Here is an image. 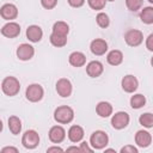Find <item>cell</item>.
<instances>
[{
  "label": "cell",
  "mask_w": 153,
  "mask_h": 153,
  "mask_svg": "<svg viewBox=\"0 0 153 153\" xmlns=\"http://www.w3.org/2000/svg\"><path fill=\"white\" fill-rule=\"evenodd\" d=\"M74 118V110L68 105L57 106L54 111V120L60 124L71 123Z\"/></svg>",
  "instance_id": "obj_1"
},
{
  "label": "cell",
  "mask_w": 153,
  "mask_h": 153,
  "mask_svg": "<svg viewBox=\"0 0 153 153\" xmlns=\"http://www.w3.org/2000/svg\"><path fill=\"white\" fill-rule=\"evenodd\" d=\"M2 92L8 97H14L20 91V82L16 76H6L1 82Z\"/></svg>",
  "instance_id": "obj_2"
},
{
  "label": "cell",
  "mask_w": 153,
  "mask_h": 153,
  "mask_svg": "<svg viewBox=\"0 0 153 153\" xmlns=\"http://www.w3.org/2000/svg\"><path fill=\"white\" fill-rule=\"evenodd\" d=\"M109 143V136L103 130H96L91 134L90 137V145L93 149H103Z\"/></svg>",
  "instance_id": "obj_3"
},
{
  "label": "cell",
  "mask_w": 153,
  "mask_h": 153,
  "mask_svg": "<svg viewBox=\"0 0 153 153\" xmlns=\"http://www.w3.org/2000/svg\"><path fill=\"white\" fill-rule=\"evenodd\" d=\"M44 96V90L39 84H31L25 90V97L31 103H37L42 100Z\"/></svg>",
  "instance_id": "obj_4"
},
{
  "label": "cell",
  "mask_w": 153,
  "mask_h": 153,
  "mask_svg": "<svg viewBox=\"0 0 153 153\" xmlns=\"http://www.w3.org/2000/svg\"><path fill=\"white\" fill-rule=\"evenodd\" d=\"M22 143L26 149H35L39 143V135L36 130L29 129L22 136Z\"/></svg>",
  "instance_id": "obj_5"
},
{
  "label": "cell",
  "mask_w": 153,
  "mask_h": 153,
  "mask_svg": "<svg viewBox=\"0 0 153 153\" xmlns=\"http://www.w3.org/2000/svg\"><path fill=\"white\" fill-rule=\"evenodd\" d=\"M124 41L129 47H139L143 42V33L137 29H129L124 33Z\"/></svg>",
  "instance_id": "obj_6"
},
{
  "label": "cell",
  "mask_w": 153,
  "mask_h": 153,
  "mask_svg": "<svg viewBox=\"0 0 153 153\" xmlns=\"http://www.w3.org/2000/svg\"><path fill=\"white\" fill-rule=\"evenodd\" d=\"M129 121H130V117L126 111H118L115 115H112L111 126L114 129L121 130V129H124L129 124Z\"/></svg>",
  "instance_id": "obj_7"
},
{
  "label": "cell",
  "mask_w": 153,
  "mask_h": 153,
  "mask_svg": "<svg viewBox=\"0 0 153 153\" xmlns=\"http://www.w3.org/2000/svg\"><path fill=\"white\" fill-rule=\"evenodd\" d=\"M73 91V86L69 79L67 78H61L56 81V92L60 97L62 98H67L72 94Z\"/></svg>",
  "instance_id": "obj_8"
},
{
  "label": "cell",
  "mask_w": 153,
  "mask_h": 153,
  "mask_svg": "<svg viewBox=\"0 0 153 153\" xmlns=\"http://www.w3.org/2000/svg\"><path fill=\"white\" fill-rule=\"evenodd\" d=\"M16 54L20 61H29L35 55V48L29 43H22L20 45H18Z\"/></svg>",
  "instance_id": "obj_9"
},
{
  "label": "cell",
  "mask_w": 153,
  "mask_h": 153,
  "mask_svg": "<svg viewBox=\"0 0 153 153\" xmlns=\"http://www.w3.org/2000/svg\"><path fill=\"white\" fill-rule=\"evenodd\" d=\"M121 85H122V88H123L124 92L134 93L139 87V80L136 79V76H134L131 74H128V75H124L122 78Z\"/></svg>",
  "instance_id": "obj_10"
},
{
  "label": "cell",
  "mask_w": 153,
  "mask_h": 153,
  "mask_svg": "<svg viewBox=\"0 0 153 153\" xmlns=\"http://www.w3.org/2000/svg\"><path fill=\"white\" fill-rule=\"evenodd\" d=\"M48 136L53 143H61L66 139V130L61 126H53L49 129Z\"/></svg>",
  "instance_id": "obj_11"
},
{
  "label": "cell",
  "mask_w": 153,
  "mask_h": 153,
  "mask_svg": "<svg viewBox=\"0 0 153 153\" xmlns=\"http://www.w3.org/2000/svg\"><path fill=\"white\" fill-rule=\"evenodd\" d=\"M20 33V26L18 23L14 22H8L1 27V35L5 36L6 38H16Z\"/></svg>",
  "instance_id": "obj_12"
},
{
  "label": "cell",
  "mask_w": 153,
  "mask_h": 153,
  "mask_svg": "<svg viewBox=\"0 0 153 153\" xmlns=\"http://www.w3.org/2000/svg\"><path fill=\"white\" fill-rule=\"evenodd\" d=\"M90 50L93 55L96 56H102L108 51V43L105 39L102 38H96L91 42L90 44Z\"/></svg>",
  "instance_id": "obj_13"
},
{
  "label": "cell",
  "mask_w": 153,
  "mask_h": 153,
  "mask_svg": "<svg viewBox=\"0 0 153 153\" xmlns=\"http://www.w3.org/2000/svg\"><path fill=\"white\" fill-rule=\"evenodd\" d=\"M0 16L5 20H13L18 17V8L13 4H5L0 8Z\"/></svg>",
  "instance_id": "obj_14"
},
{
  "label": "cell",
  "mask_w": 153,
  "mask_h": 153,
  "mask_svg": "<svg viewBox=\"0 0 153 153\" xmlns=\"http://www.w3.org/2000/svg\"><path fill=\"white\" fill-rule=\"evenodd\" d=\"M135 143L141 147V148H146L152 143V135L149 131L147 130H137L135 134Z\"/></svg>",
  "instance_id": "obj_15"
},
{
  "label": "cell",
  "mask_w": 153,
  "mask_h": 153,
  "mask_svg": "<svg viewBox=\"0 0 153 153\" xmlns=\"http://www.w3.org/2000/svg\"><path fill=\"white\" fill-rule=\"evenodd\" d=\"M43 37V30L38 25H30L26 29V38L32 43H38Z\"/></svg>",
  "instance_id": "obj_16"
},
{
  "label": "cell",
  "mask_w": 153,
  "mask_h": 153,
  "mask_svg": "<svg viewBox=\"0 0 153 153\" xmlns=\"http://www.w3.org/2000/svg\"><path fill=\"white\" fill-rule=\"evenodd\" d=\"M103 71H104L103 63L99 62V61H97V60L88 62L87 66H86V73L91 78H98V76H100L102 73H103Z\"/></svg>",
  "instance_id": "obj_17"
},
{
  "label": "cell",
  "mask_w": 153,
  "mask_h": 153,
  "mask_svg": "<svg viewBox=\"0 0 153 153\" xmlns=\"http://www.w3.org/2000/svg\"><path fill=\"white\" fill-rule=\"evenodd\" d=\"M67 135H68V139H69L71 142L76 143V142H80V141L82 140L85 133H84L82 127H80V126H78V124H74V126H72V127L68 129Z\"/></svg>",
  "instance_id": "obj_18"
},
{
  "label": "cell",
  "mask_w": 153,
  "mask_h": 153,
  "mask_svg": "<svg viewBox=\"0 0 153 153\" xmlns=\"http://www.w3.org/2000/svg\"><path fill=\"white\" fill-rule=\"evenodd\" d=\"M68 62L73 67H82L86 63V56L81 51H73L68 57Z\"/></svg>",
  "instance_id": "obj_19"
},
{
  "label": "cell",
  "mask_w": 153,
  "mask_h": 153,
  "mask_svg": "<svg viewBox=\"0 0 153 153\" xmlns=\"http://www.w3.org/2000/svg\"><path fill=\"white\" fill-rule=\"evenodd\" d=\"M96 112L99 117L106 118L112 115V105L109 102H99L96 106Z\"/></svg>",
  "instance_id": "obj_20"
},
{
  "label": "cell",
  "mask_w": 153,
  "mask_h": 153,
  "mask_svg": "<svg viewBox=\"0 0 153 153\" xmlns=\"http://www.w3.org/2000/svg\"><path fill=\"white\" fill-rule=\"evenodd\" d=\"M106 61L109 65L111 66H118L122 63L123 61V54L121 50H117V49H114L111 51H109V54L106 55Z\"/></svg>",
  "instance_id": "obj_21"
},
{
  "label": "cell",
  "mask_w": 153,
  "mask_h": 153,
  "mask_svg": "<svg viewBox=\"0 0 153 153\" xmlns=\"http://www.w3.org/2000/svg\"><path fill=\"white\" fill-rule=\"evenodd\" d=\"M8 129L13 135H18L22 131V121L17 116L8 117Z\"/></svg>",
  "instance_id": "obj_22"
},
{
  "label": "cell",
  "mask_w": 153,
  "mask_h": 153,
  "mask_svg": "<svg viewBox=\"0 0 153 153\" xmlns=\"http://www.w3.org/2000/svg\"><path fill=\"white\" fill-rule=\"evenodd\" d=\"M69 32V26L66 22H62V20H59V22H55L54 25H53V33H56V35H60V36H67Z\"/></svg>",
  "instance_id": "obj_23"
},
{
  "label": "cell",
  "mask_w": 153,
  "mask_h": 153,
  "mask_svg": "<svg viewBox=\"0 0 153 153\" xmlns=\"http://www.w3.org/2000/svg\"><path fill=\"white\" fill-rule=\"evenodd\" d=\"M140 19L142 23H145L147 25L153 24V7L152 6L143 7L140 12Z\"/></svg>",
  "instance_id": "obj_24"
},
{
  "label": "cell",
  "mask_w": 153,
  "mask_h": 153,
  "mask_svg": "<svg viewBox=\"0 0 153 153\" xmlns=\"http://www.w3.org/2000/svg\"><path fill=\"white\" fill-rule=\"evenodd\" d=\"M146 104V97L141 93H136L130 97V106L133 109H141Z\"/></svg>",
  "instance_id": "obj_25"
},
{
  "label": "cell",
  "mask_w": 153,
  "mask_h": 153,
  "mask_svg": "<svg viewBox=\"0 0 153 153\" xmlns=\"http://www.w3.org/2000/svg\"><path fill=\"white\" fill-rule=\"evenodd\" d=\"M49 39H50V43L56 48H62L67 44V36H60V35L51 32Z\"/></svg>",
  "instance_id": "obj_26"
},
{
  "label": "cell",
  "mask_w": 153,
  "mask_h": 153,
  "mask_svg": "<svg viewBox=\"0 0 153 153\" xmlns=\"http://www.w3.org/2000/svg\"><path fill=\"white\" fill-rule=\"evenodd\" d=\"M139 122L142 127L145 128H152L153 127V115L151 112H145L142 115H140L139 117Z\"/></svg>",
  "instance_id": "obj_27"
},
{
  "label": "cell",
  "mask_w": 153,
  "mask_h": 153,
  "mask_svg": "<svg viewBox=\"0 0 153 153\" xmlns=\"http://www.w3.org/2000/svg\"><path fill=\"white\" fill-rule=\"evenodd\" d=\"M96 22H97V25L102 29H105L110 25V19H109V16L104 12H99L96 17Z\"/></svg>",
  "instance_id": "obj_28"
},
{
  "label": "cell",
  "mask_w": 153,
  "mask_h": 153,
  "mask_svg": "<svg viewBox=\"0 0 153 153\" xmlns=\"http://www.w3.org/2000/svg\"><path fill=\"white\" fill-rule=\"evenodd\" d=\"M143 5V0H126V6L129 11L136 12L139 11Z\"/></svg>",
  "instance_id": "obj_29"
},
{
  "label": "cell",
  "mask_w": 153,
  "mask_h": 153,
  "mask_svg": "<svg viewBox=\"0 0 153 153\" xmlns=\"http://www.w3.org/2000/svg\"><path fill=\"white\" fill-rule=\"evenodd\" d=\"M87 4H88V6H90L92 10H94V11H100V10H103V8L105 7L106 1H105V0H87Z\"/></svg>",
  "instance_id": "obj_30"
},
{
  "label": "cell",
  "mask_w": 153,
  "mask_h": 153,
  "mask_svg": "<svg viewBox=\"0 0 153 153\" xmlns=\"http://www.w3.org/2000/svg\"><path fill=\"white\" fill-rule=\"evenodd\" d=\"M57 1L59 0H41V5L45 10H53L57 5Z\"/></svg>",
  "instance_id": "obj_31"
},
{
  "label": "cell",
  "mask_w": 153,
  "mask_h": 153,
  "mask_svg": "<svg viewBox=\"0 0 153 153\" xmlns=\"http://www.w3.org/2000/svg\"><path fill=\"white\" fill-rule=\"evenodd\" d=\"M121 153H139V149L133 145H127L121 148Z\"/></svg>",
  "instance_id": "obj_32"
},
{
  "label": "cell",
  "mask_w": 153,
  "mask_h": 153,
  "mask_svg": "<svg viewBox=\"0 0 153 153\" xmlns=\"http://www.w3.org/2000/svg\"><path fill=\"white\" fill-rule=\"evenodd\" d=\"M79 149H80V152H82V153H86V152L91 153V152H93V148H91L86 141H82V142L80 143V147H79Z\"/></svg>",
  "instance_id": "obj_33"
},
{
  "label": "cell",
  "mask_w": 153,
  "mask_h": 153,
  "mask_svg": "<svg viewBox=\"0 0 153 153\" xmlns=\"http://www.w3.org/2000/svg\"><path fill=\"white\" fill-rule=\"evenodd\" d=\"M67 1H68L69 6H72V7H75V8H78V7H81V6L85 4V0H67Z\"/></svg>",
  "instance_id": "obj_34"
},
{
  "label": "cell",
  "mask_w": 153,
  "mask_h": 153,
  "mask_svg": "<svg viewBox=\"0 0 153 153\" xmlns=\"http://www.w3.org/2000/svg\"><path fill=\"white\" fill-rule=\"evenodd\" d=\"M146 48L149 50V51H153V33L148 35L147 39H146Z\"/></svg>",
  "instance_id": "obj_35"
},
{
  "label": "cell",
  "mask_w": 153,
  "mask_h": 153,
  "mask_svg": "<svg viewBox=\"0 0 153 153\" xmlns=\"http://www.w3.org/2000/svg\"><path fill=\"white\" fill-rule=\"evenodd\" d=\"M8 152H12V153H18V148L12 147V146H7V147L1 148V153H8Z\"/></svg>",
  "instance_id": "obj_36"
},
{
  "label": "cell",
  "mask_w": 153,
  "mask_h": 153,
  "mask_svg": "<svg viewBox=\"0 0 153 153\" xmlns=\"http://www.w3.org/2000/svg\"><path fill=\"white\" fill-rule=\"evenodd\" d=\"M51 152H63V149L61 147H57V146H53V147H49L47 149V153H51Z\"/></svg>",
  "instance_id": "obj_37"
},
{
  "label": "cell",
  "mask_w": 153,
  "mask_h": 153,
  "mask_svg": "<svg viewBox=\"0 0 153 153\" xmlns=\"http://www.w3.org/2000/svg\"><path fill=\"white\" fill-rule=\"evenodd\" d=\"M72 151H74V152H80L79 147H75V146H72V147H68V148H67V152H72Z\"/></svg>",
  "instance_id": "obj_38"
},
{
  "label": "cell",
  "mask_w": 153,
  "mask_h": 153,
  "mask_svg": "<svg viewBox=\"0 0 153 153\" xmlns=\"http://www.w3.org/2000/svg\"><path fill=\"white\" fill-rule=\"evenodd\" d=\"M2 128H4V124H2V121L0 120V133L2 131Z\"/></svg>",
  "instance_id": "obj_39"
},
{
  "label": "cell",
  "mask_w": 153,
  "mask_h": 153,
  "mask_svg": "<svg viewBox=\"0 0 153 153\" xmlns=\"http://www.w3.org/2000/svg\"><path fill=\"white\" fill-rule=\"evenodd\" d=\"M105 152H115V149H112V148H105Z\"/></svg>",
  "instance_id": "obj_40"
},
{
  "label": "cell",
  "mask_w": 153,
  "mask_h": 153,
  "mask_svg": "<svg viewBox=\"0 0 153 153\" xmlns=\"http://www.w3.org/2000/svg\"><path fill=\"white\" fill-rule=\"evenodd\" d=\"M148 2H151V4H153V0H147Z\"/></svg>",
  "instance_id": "obj_41"
},
{
  "label": "cell",
  "mask_w": 153,
  "mask_h": 153,
  "mask_svg": "<svg viewBox=\"0 0 153 153\" xmlns=\"http://www.w3.org/2000/svg\"><path fill=\"white\" fill-rule=\"evenodd\" d=\"M105 1H115V0H105Z\"/></svg>",
  "instance_id": "obj_42"
}]
</instances>
